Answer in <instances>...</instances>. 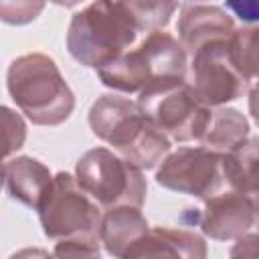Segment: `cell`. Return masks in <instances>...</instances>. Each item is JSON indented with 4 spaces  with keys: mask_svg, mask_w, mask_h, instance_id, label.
I'll use <instances>...</instances> for the list:
<instances>
[{
    "mask_svg": "<svg viewBox=\"0 0 259 259\" xmlns=\"http://www.w3.org/2000/svg\"><path fill=\"white\" fill-rule=\"evenodd\" d=\"M186 49L172 34L154 30L134 51L97 69L101 83L121 93L148 95L186 83Z\"/></svg>",
    "mask_w": 259,
    "mask_h": 259,
    "instance_id": "cell-1",
    "label": "cell"
},
{
    "mask_svg": "<svg viewBox=\"0 0 259 259\" xmlns=\"http://www.w3.org/2000/svg\"><path fill=\"white\" fill-rule=\"evenodd\" d=\"M89 125L99 140L142 170L158 166L170 152V138L146 115L138 101L127 97H97L89 109Z\"/></svg>",
    "mask_w": 259,
    "mask_h": 259,
    "instance_id": "cell-2",
    "label": "cell"
},
{
    "mask_svg": "<svg viewBox=\"0 0 259 259\" xmlns=\"http://www.w3.org/2000/svg\"><path fill=\"white\" fill-rule=\"evenodd\" d=\"M16 107L36 125H59L73 113L75 97L57 63L42 53L16 57L6 73Z\"/></svg>",
    "mask_w": 259,
    "mask_h": 259,
    "instance_id": "cell-3",
    "label": "cell"
},
{
    "mask_svg": "<svg viewBox=\"0 0 259 259\" xmlns=\"http://www.w3.org/2000/svg\"><path fill=\"white\" fill-rule=\"evenodd\" d=\"M138 28L117 0H93L73 14L67 30V49L85 67L101 69L134 45Z\"/></svg>",
    "mask_w": 259,
    "mask_h": 259,
    "instance_id": "cell-4",
    "label": "cell"
},
{
    "mask_svg": "<svg viewBox=\"0 0 259 259\" xmlns=\"http://www.w3.org/2000/svg\"><path fill=\"white\" fill-rule=\"evenodd\" d=\"M79 186L103 208L111 206H142L146 200V178L142 168L134 166L107 148L87 150L75 168Z\"/></svg>",
    "mask_w": 259,
    "mask_h": 259,
    "instance_id": "cell-5",
    "label": "cell"
},
{
    "mask_svg": "<svg viewBox=\"0 0 259 259\" xmlns=\"http://www.w3.org/2000/svg\"><path fill=\"white\" fill-rule=\"evenodd\" d=\"M38 221L49 239H99L101 212L97 202L79 186L77 178L59 172L38 204Z\"/></svg>",
    "mask_w": 259,
    "mask_h": 259,
    "instance_id": "cell-6",
    "label": "cell"
},
{
    "mask_svg": "<svg viewBox=\"0 0 259 259\" xmlns=\"http://www.w3.org/2000/svg\"><path fill=\"white\" fill-rule=\"evenodd\" d=\"M156 182L168 190L206 200L223 188V154L204 146L178 148L160 162Z\"/></svg>",
    "mask_w": 259,
    "mask_h": 259,
    "instance_id": "cell-7",
    "label": "cell"
},
{
    "mask_svg": "<svg viewBox=\"0 0 259 259\" xmlns=\"http://www.w3.org/2000/svg\"><path fill=\"white\" fill-rule=\"evenodd\" d=\"M138 103L146 115L176 142H198L210 113V107L196 97L188 81L172 89L140 95Z\"/></svg>",
    "mask_w": 259,
    "mask_h": 259,
    "instance_id": "cell-8",
    "label": "cell"
},
{
    "mask_svg": "<svg viewBox=\"0 0 259 259\" xmlns=\"http://www.w3.org/2000/svg\"><path fill=\"white\" fill-rule=\"evenodd\" d=\"M227 42L229 40L206 45L192 55L188 85L208 107L235 101L247 91L249 81L233 67L227 53Z\"/></svg>",
    "mask_w": 259,
    "mask_h": 259,
    "instance_id": "cell-9",
    "label": "cell"
},
{
    "mask_svg": "<svg viewBox=\"0 0 259 259\" xmlns=\"http://www.w3.org/2000/svg\"><path fill=\"white\" fill-rule=\"evenodd\" d=\"M255 223L253 198L249 194L231 190L217 192L204 200L200 214V229L206 237L217 241H233L245 235Z\"/></svg>",
    "mask_w": 259,
    "mask_h": 259,
    "instance_id": "cell-10",
    "label": "cell"
},
{
    "mask_svg": "<svg viewBox=\"0 0 259 259\" xmlns=\"http://www.w3.org/2000/svg\"><path fill=\"white\" fill-rule=\"evenodd\" d=\"M233 32V18L219 6L186 4L178 18V36L190 57L206 45L229 40Z\"/></svg>",
    "mask_w": 259,
    "mask_h": 259,
    "instance_id": "cell-11",
    "label": "cell"
},
{
    "mask_svg": "<svg viewBox=\"0 0 259 259\" xmlns=\"http://www.w3.org/2000/svg\"><path fill=\"white\" fill-rule=\"evenodd\" d=\"M2 170H4V188L10 194V198L30 208H38L40 200L45 198L55 178L45 164L28 156L6 160Z\"/></svg>",
    "mask_w": 259,
    "mask_h": 259,
    "instance_id": "cell-12",
    "label": "cell"
},
{
    "mask_svg": "<svg viewBox=\"0 0 259 259\" xmlns=\"http://www.w3.org/2000/svg\"><path fill=\"white\" fill-rule=\"evenodd\" d=\"M125 257H188V259H204L206 243L200 235L182 231V229H166L156 227L148 229V233L127 251Z\"/></svg>",
    "mask_w": 259,
    "mask_h": 259,
    "instance_id": "cell-13",
    "label": "cell"
},
{
    "mask_svg": "<svg viewBox=\"0 0 259 259\" xmlns=\"http://www.w3.org/2000/svg\"><path fill=\"white\" fill-rule=\"evenodd\" d=\"M148 233V221L140 212V206H111L101 217L99 241L113 257H125L127 251Z\"/></svg>",
    "mask_w": 259,
    "mask_h": 259,
    "instance_id": "cell-14",
    "label": "cell"
},
{
    "mask_svg": "<svg viewBox=\"0 0 259 259\" xmlns=\"http://www.w3.org/2000/svg\"><path fill=\"white\" fill-rule=\"evenodd\" d=\"M247 138H249L247 117L233 107H217L210 109L198 142L200 146L217 154H227Z\"/></svg>",
    "mask_w": 259,
    "mask_h": 259,
    "instance_id": "cell-15",
    "label": "cell"
},
{
    "mask_svg": "<svg viewBox=\"0 0 259 259\" xmlns=\"http://www.w3.org/2000/svg\"><path fill=\"white\" fill-rule=\"evenodd\" d=\"M223 174L237 192L253 196L259 192V138L251 136L223 154Z\"/></svg>",
    "mask_w": 259,
    "mask_h": 259,
    "instance_id": "cell-16",
    "label": "cell"
},
{
    "mask_svg": "<svg viewBox=\"0 0 259 259\" xmlns=\"http://www.w3.org/2000/svg\"><path fill=\"white\" fill-rule=\"evenodd\" d=\"M233 67L247 79H259V24L235 28L227 42Z\"/></svg>",
    "mask_w": 259,
    "mask_h": 259,
    "instance_id": "cell-17",
    "label": "cell"
},
{
    "mask_svg": "<svg viewBox=\"0 0 259 259\" xmlns=\"http://www.w3.org/2000/svg\"><path fill=\"white\" fill-rule=\"evenodd\" d=\"M117 2L127 12L134 26L146 32L162 30L170 22L176 10V0H117Z\"/></svg>",
    "mask_w": 259,
    "mask_h": 259,
    "instance_id": "cell-18",
    "label": "cell"
},
{
    "mask_svg": "<svg viewBox=\"0 0 259 259\" xmlns=\"http://www.w3.org/2000/svg\"><path fill=\"white\" fill-rule=\"evenodd\" d=\"M0 119H2V156L8 158L12 152L22 148L26 140V125L18 113H14L10 107L0 109Z\"/></svg>",
    "mask_w": 259,
    "mask_h": 259,
    "instance_id": "cell-19",
    "label": "cell"
},
{
    "mask_svg": "<svg viewBox=\"0 0 259 259\" xmlns=\"http://www.w3.org/2000/svg\"><path fill=\"white\" fill-rule=\"evenodd\" d=\"M47 0H0V18L6 24L32 22L45 8Z\"/></svg>",
    "mask_w": 259,
    "mask_h": 259,
    "instance_id": "cell-20",
    "label": "cell"
},
{
    "mask_svg": "<svg viewBox=\"0 0 259 259\" xmlns=\"http://www.w3.org/2000/svg\"><path fill=\"white\" fill-rule=\"evenodd\" d=\"M99 239L73 237L61 239L53 251L55 257H97L99 255Z\"/></svg>",
    "mask_w": 259,
    "mask_h": 259,
    "instance_id": "cell-21",
    "label": "cell"
},
{
    "mask_svg": "<svg viewBox=\"0 0 259 259\" xmlns=\"http://www.w3.org/2000/svg\"><path fill=\"white\" fill-rule=\"evenodd\" d=\"M227 6L245 22H259V0H227Z\"/></svg>",
    "mask_w": 259,
    "mask_h": 259,
    "instance_id": "cell-22",
    "label": "cell"
},
{
    "mask_svg": "<svg viewBox=\"0 0 259 259\" xmlns=\"http://www.w3.org/2000/svg\"><path fill=\"white\" fill-rule=\"evenodd\" d=\"M231 257H259V233L257 235H241L231 249Z\"/></svg>",
    "mask_w": 259,
    "mask_h": 259,
    "instance_id": "cell-23",
    "label": "cell"
},
{
    "mask_svg": "<svg viewBox=\"0 0 259 259\" xmlns=\"http://www.w3.org/2000/svg\"><path fill=\"white\" fill-rule=\"evenodd\" d=\"M249 113H251V117L259 123V81L251 87V91H249Z\"/></svg>",
    "mask_w": 259,
    "mask_h": 259,
    "instance_id": "cell-24",
    "label": "cell"
},
{
    "mask_svg": "<svg viewBox=\"0 0 259 259\" xmlns=\"http://www.w3.org/2000/svg\"><path fill=\"white\" fill-rule=\"evenodd\" d=\"M253 210H255V223H257V227H259V192H255L253 196Z\"/></svg>",
    "mask_w": 259,
    "mask_h": 259,
    "instance_id": "cell-25",
    "label": "cell"
},
{
    "mask_svg": "<svg viewBox=\"0 0 259 259\" xmlns=\"http://www.w3.org/2000/svg\"><path fill=\"white\" fill-rule=\"evenodd\" d=\"M51 2H55V4H59V6H75V4H79L81 0H51Z\"/></svg>",
    "mask_w": 259,
    "mask_h": 259,
    "instance_id": "cell-26",
    "label": "cell"
}]
</instances>
